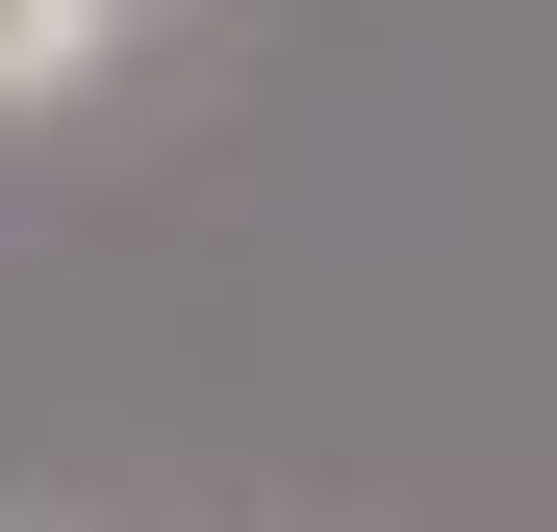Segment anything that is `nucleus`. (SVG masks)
<instances>
[{"label": "nucleus", "mask_w": 557, "mask_h": 532, "mask_svg": "<svg viewBox=\"0 0 557 532\" xmlns=\"http://www.w3.org/2000/svg\"><path fill=\"white\" fill-rule=\"evenodd\" d=\"M102 26H127V0H0V102H51V76L102 51Z\"/></svg>", "instance_id": "1"}]
</instances>
